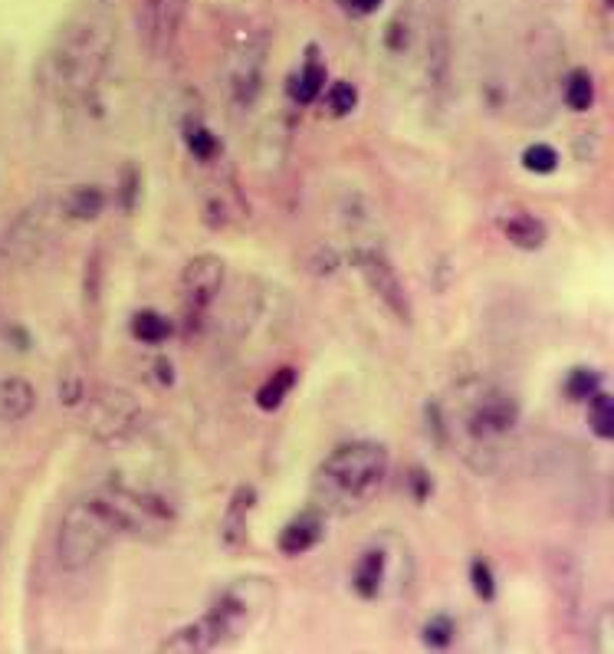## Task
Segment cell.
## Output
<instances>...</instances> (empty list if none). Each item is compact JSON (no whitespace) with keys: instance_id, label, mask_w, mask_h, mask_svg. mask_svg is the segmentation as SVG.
I'll return each mask as SVG.
<instances>
[{"instance_id":"obj_1","label":"cell","mask_w":614,"mask_h":654,"mask_svg":"<svg viewBox=\"0 0 614 654\" xmlns=\"http://www.w3.org/2000/svg\"><path fill=\"white\" fill-rule=\"evenodd\" d=\"M444 421V445H457L460 458L476 474H494L503 458V445L520 424V401L513 392L489 379L457 382L450 401H437Z\"/></svg>"},{"instance_id":"obj_2","label":"cell","mask_w":614,"mask_h":654,"mask_svg":"<svg viewBox=\"0 0 614 654\" xmlns=\"http://www.w3.org/2000/svg\"><path fill=\"white\" fill-rule=\"evenodd\" d=\"M115 50V24L105 14H79L73 17L47 47L40 60V86L60 102L86 99Z\"/></svg>"},{"instance_id":"obj_3","label":"cell","mask_w":614,"mask_h":654,"mask_svg":"<svg viewBox=\"0 0 614 654\" xmlns=\"http://www.w3.org/2000/svg\"><path fill=\"white\" fill-rule=\"evenodd\" d=\"M392 471V454L379 441H345L312 471L309 506L325 516H351L379 497Z\"/></svg>"},{"instance_id":"obj_4","label":"cell","mask_w":614,"mask_h":654,"mask_svg":"<svg viewBox=\"0 0 614 654\" xmlns=\"http://www.w3.org/2000/svg\"><path fill=\"white\" fill-rule=\"evenodd\" d=\"M273 599H277L273 582H267L264 576H243V579L230 582L197 621H188V625L175 628L158 644V651L197 654V651L223 647V644L247 634L267 615Z\"/></svg>"},{"instance_id":"obj_5","label":"cell","mask_w":614,"mask_h":654,"mask_svg":"<svg viewBox=\"0 0 614 654\" xmlns=\"http://www.w3.org/2000/svg\"><path fill=\"white\" fill-rule=\"evenodd\" d=\"M121 536H126V526H121L108 493L95 487L63 510L56 526V563L66 573H82Z\"/></svg>"},{"instance_id":"obj_6","label":"cell","mask_w":614,"mask_h":654,"mask_svg":"<svg viewBox=\"0 0 614 654\" xmlns=\"http://www.w3.org/2000/svg\"><path fill=\"white\" fill-rule=\"evenodd\" d=\"M351 267L358 270V277L364 280V286L372 290V296L405 325H411L414 319V306H411V293L401 280V273L395 270V264L388 260V254L375 244H355L348 254Z\"/></svg>"},{"instance_id":"obj_7","label":"cell","mask_w":614,"mask_h":654,"mask_svg":"<svg viewBox=\"0 0 614 654\" xmlns=\"http://www.w3.org/2000/svg\"><path fill=\"white\" fill-rule=\"evenodd\" d=\"M267 50H270V37L264 30L240 34L227 60V86H230L233 105L240 108L257 105L264 92V76H267Z\"/></svg>"},{"instance_id":"obj_8","label":"cell","mask_w":614,"mask_h":654,"mask_svg":"<svg viewBox=\"0 0 614 654\" xmlns=\"http://www.w3.org/2000/svg\"><path fill=\"white\" fill-rule=\"evenodd\" d=\"M227 280V260L220 254H197L184 264L181 270V306H184V319L201 322L207 316V309L217 303L220 290Z\"/></svg>"},{"instance_id":"obj_9","label":"cell","mask_w":614,"mask_h":654,"mask_svg":"<svg viewBox=\"0 0 614 654\" xmlns=\"http://www.w3.org/2000/svg\"><path fill=\"white\" fill-rule=\"evenodd\" d=\"M546 576H549V589H552L559 621L565 628H578L581 612H585V569H581V563L568 550H549Z\"/></svg>"},{"instance_id":"obj_10","label":"cell","mask_w":614,"mask_h":654,"mask_svg":"<svg viewBox=\"0 0 614 654\" xmlns=\"http://www.w3.org/2000/svg\"><path fill=\"white\" fill-rule=\"evenodd\" d=\"M497 231L507 244H513L516 251H526V254H536L546 247L549 241V228L542 217H536L533 210L526 207H507L497 214Z\"/></svg>"},{"instance_id":"obj_11","label":"cell","mask_w":614,"mask_h":654,"mask_svg":"<svg viewBox=\"0 0 614 654\" xmlns=\"http://www.w3.org/2000/svg\"><path fill=\"white\" fill-rule=\"evenodd\" d=\"M322 539H325V513L316 506H306L303 513L286 520V526L277 536V547L286 560H296V556H306L309 550H316Z\"/></svg>"},{"instance_id":"obj_12","label":"cell","mask_w":614,"mask_h":654,"mask_svg":"<svg viewBox=\"0 0 614 654\" xmlns=\"http://www.w3.org/2000/svg\"><path fill=\"white\" fill-rule=\"evenodd\" d=\"M254 510H257V487H254V484H240V487L230 493L227 510H223V516H220V542H223V550L236 553L243 542H247Z\"/></svg>"},{"instance_id":"obj_13","label":"cell","mask_w":614,"mask_h":654,"mask_svg":"<svg viewBox=\"0 0 614 654\" xmlns=\"http://www.w3.org/2000/svg\"><path fill=\"white\" fill-rule=\"evenodd\" d=\"M184 8H188V0H149L145 37H149V50L155 56H165L175 47V37L184 21Z\"/></svg>"},{"instance_id":"obj_14","label":"cell","mask_w":614,"mask_h":654,"mask_svg":"<svg viewBox=\"0 0 614 654\" xmlns=\"http://www.w3.org/2000/svg\"><path fill=\"white\" fill-rule=\"evenodd\" d=\"M388 566H392V560H388V550L382 547V542H375V547L361 550L358 563H355V569H351V589H355V595L364 599V602H375V599L385 592Z\"/></svg>"},{"instance_id":"obj_15","label":"cell","mask_w":614,"mask_h":654,"mask_svg":"<svg viewBox=\"0 0 614 654\" xmlns=\"http://www.w3.org/2000/svg\"><path fill=\"white\" fill-rule=\"evenodd\" d=\"M325 79H329V69H325V63H322V56H319V47L309 43L303 66H299V69L290 76V82H286L290 102H293V105H312V102L325 92Z\"/></svg>"},{"instance_id":"obj_16","label":"cell","mask_w":614,"mask_h":654,"mask_svg":"<svg viewBox=\"0 0 614 654\" xmlns=\"http://www.w3.org/2000/svg\"><path fill=\"white\" fill-rule=\"evenodd\" d=\"M290 145H293V119L286 113L273 116L264 129H260V139H257V165L264 171H277L286 155H290Z\"/></svg>"},{"instance_id":"obj_17","label":"cell","mask_w":614,"mask_h":654,"mask_svg":"<svg viewBox=\"0 0 614 654\" xmlns=\"http://www.w3.org/2000/svg\"><path fill=\"white\" fill-rule=\"evenodd\" d=\"M37 408V388L21 375H0V421H24Z\"/></svg>"},{"instance_id":"obj_18","label":"cell","mask_w":614,"mask_h":654,"mask_svg":"<svg viewBox=\"0 0 614 654\" xmlns=\"http://www.w3.org/2000/svg\"><path fill=\"white\" fill-rule=\"evenodd\" d=\"M424 76H427V86H431L434 92H440V89L447 86V76H450V37H447L444 21H434L431 30H427Z\"/></svg>"},{"instance_id":"obj_19","label":"cell","mask_w":614,"mask_h":654,"mask_svg":"<svg viewBox=\"0 0 614 654\" xmlns=\"http://www.w3.org/2000/svg\"><path fill=\"white\" fill-rule=\"evenodd\" d=\"M236 214H243V201L230 181H210L204 194V221L210 228H227Z\"/></svg>"},{"instance_id":"obj_20","label":"cell","mask_w":614,"mask_h":654,"mask_svg":"<svg viewBox=\"0 0 614 654\" xmlns=\"http://www.w3.org/2000/svg\"><path fill=\"white\" fill-rule=\"evenodd\" d=\"M60 207H63V217H69V221H95V217L105 210V191L99 184H76L73 191H66Z\"/></svg>"},{"instance_id":"obj_21","label":"cell","mask_w":614,"mask_h":654,"mask_svg":"<svg viewBox=\"0 0 614 654\" xmlns=\"http://www.w3.org/2000/svg\"><path fill=\"white\" fill-rule=\"evenodd\" d=\"M594 76L581 66L568 69L565 79H562V99L565 105L572 108V113H588V108L594 105Z\"/></svg>"},{"instance_id":"obj_22","label":"cell","mask_w":614,"mask_h":654,"mask_svg":"<svg viewBox=\"0 0 614 654\" xmlns=\"http://www.w3.org/2000/svg\"><path fill=\"white\" fill-rule=\"evenodd\" d=\"M296 382H299V372H296L293 366L277 369V372L257 388V408H260V411H277V408L286 401V395L296 388Z\"/></svg>"},{"instance_id":"obj_23","label":"cell","mask_w":614,"mask_h":654,"mask_svg":"<svg viewBox=\"0 0 614 654\" xmlns=\"http://www.w3.org/2000/svg\"><path fill=\"white\" fill-rule=\"evenodd\" d=\"M129 330L139 343L145 346H162L171 336V322L158 309H139L129 322Z\"/></svg>"},{"instance_id":"obj_24","label":"cell","mask_w":614,"mask_h":654,"mask_svg":"<svg viewBox=\"0 0 614 654\" xmlns=\"http://www.w3.org/2000/svg\"><path fill=\"white\" fill-rule=\"evenodd\" d=\"M181 136H184V145H188L191 158H197L201 165H210L217 158L220 142H217V136L201 119H184V132Z\"/></svg>"},{"instance_id":"obj_25","label":"cell","mask_w":614,"mask_h":654,"mask_svg":"<svg viewBox=\"0 0 614 654\" xmlns=\"http://www.w3.org/2000/svg\"><path fill=\"white\" fill-rule=\"evenodd\" d=\"M585 405H588V427L594 431V438L611 441L614 438V401H611V395L601 388Z\"/></svg>"},{"instance_id":"obj_26","label":"cell","mask_w":614,"mask_h":654,"mask_svg":"<svg viewBox=\"0 0 614 654\" xmlns=\"http://www.w3.org/2000/svg\"><path fill=\"white\" fill-rule=\"evenodd\" d=\"M322 95H325V113L332 119H345V116H351L355 108H358V86L355 82L335 79Z\"/></svg>"},{"instance_id":"obj_27","label":"cell","mask_w":614,"mask_h":654,"mask_svg":"<svg viewBox=\"0 0 614 654\" xmlns=\"http://www.w3.org/2000/svg\"><path fill=\"white\" fill-rule=\"evenodd\" d=\"M453 638H457V621L447 612H437V615L427 618V625H424V644L427 647L444 651V647L453 644Z\"/></svg>"},{"instance_id":"obj_28","label":"cell","mask_w":614,"mask_h":654,"mask_svg":"<svg viewBox=\"0 0 614 654\" xmlns=\"http://www.w3.org/2000/svg\"><path fill=\"white\" fill-rule=\"evenodd\" d=\"M559 152L549 145V142H536V145H529L526 152H523V168L529 171V175H552V171H559Z\"/></svg>"},{"instance_id":"obj_29","label":"cell","mask_w":614,"mask_h":654,"mask_svg":"<svg viewBox=\"0 0 614 654\" xmlns=\"http://www.w3.org/2000/svg\"><path fill=\"white\" fill-rule=\"evenodd\" d=\"M594 392H601V375H598L594 369L578 366V369L568 372V379H565V395H568L572 401H588Z\"/></svg>"},{"instance_id":"obj_30","label":"cell","mask_w":614,"mask_h":654,"mask_svg":"<svg viewBox=\"0 0 614 654\" xmlns=\"http://www.w3.org/2000/svg\"><path fill=\"white\" fill-rule=\"evenodd\" d=\"M470 586H473V595L479 602H494L497 599V576H494V566H489V560L476 556L470 563Z\"/></svg>"},{"instance_id":"obj_31","label":"cell","mask_w":614,"mask_h":654,"mask_svg":"<svg viewBox=\"0 0 614 654\" xmlns=\"http://www.w3.org/2000/svg\"><path fill=\"white\" fill-rule=\"evenodd\" d=\"M136 191H139V171L129 165L126 168V181H121V207H126V210L136 207Z\"/></svg>"},{"instance_id":"obj_32","label":"cell","mask_w":614,"mask_h":654,"mask_svg":"<svg viewBox=\"0 0 614 654\" xmlns=\"http://www.w3.org/2000/svg\"><path fill=\"white\" fill-rule=\"evenodd\" d=\"M342 4H345L348 14H355V17H368V14H375V11L385 4V0H342Z\"/></svg>"},{"instance_id":"obj_33","label":"cell","mask_w":614,"mask_h":654,"mask_svg":"<svg viewBox=\"0 0 614 654\" xmlns=\"http://www.w3.org/2000/svg\"><path fill=\"white\" fill-rule=\"evenodd\" d=\"M155 369H158V379H162V385H171V382H175V372H171V362L158 359V362H155Z\"/></svg>"},{"instance_id":"obj_34","label":"cell","mask_w":614,"mask_h":654,"mask_svg":"<svg viewBox=\"0 0 614 654\" xmlns=\"http://www.w3.org/2000/svg\"><path fill=\"white\" fill-rule=\"evenodd\" d=\"M604 4H607V8H611V4H614V0H604Z\"/></svg>"}]
</instances>
